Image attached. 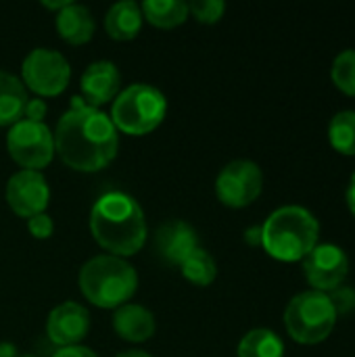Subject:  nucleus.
Here are the masks:
<instances>
[{
    "instance_id": "6ab92c4d",
    "label": "nucleus",
    "mask_w": 355,
    "mask_h": 357,
    "mask_svg": "<svg viewBox=\"0 0 355 357\" xmlns=\"http://www.w3.org/2000/svg\"><path fill=\"white\" fill-rule=\"evenodd\" d=\"M142 17L155 27H176L186 21L188 17V4L182 0H146L140 6Z\"/></svg>"
},
{
    "instance_id": "9b49d317",
    "label": "nucleus",
    "mask_w": 355,
    "mask_h": 357,
    "mask_svg": "<svg viewBox=\"0 0 355 357\" xmlns=\"http://www.w3.org/2000/svg\"><path fill=\"white\" fill-rule=\"evenodd\" d=\"M50 190L46 184V178L40 172L21 169L10 176L6 184V201L10 209L21 218H33L38 213H44L48 207Z\"/></svg>"
},
{
    "instance_id": "c85d7f7f",
    "label": "nucleus",
    "mask_w": 355,
    "mask_h": 357,
    "mask_svg": "<svg viewBox=\"0 0 355 357\" xmlns=\"http://www.w3.org/2000/svg\"><path fill=\"white\" fill-rule=\"evenodd\" d=\"M245 241L253 247L262 245V226H253L245 232Z\"/></svg>"
},
{
    "instance_id": "a211bd4d",
    "label": "nucleus",
    "mask_w": 355,
    "mask_h": 357,
    "mask_svg": "<svg viewBox=\"0 0 355 357\" xmlns=\"http://www.w3.org/2000/svg\"><path fill=\"white\" fill-rule=\"evenodd\" d=\"M27 105V92L19 77L0 71V126L17 123Z\"/></svg>"
},
{
    "instance_id": "f257e3e1",
    "label": "nucleus",
    "mask_w": 355,
    "mask_h": 357,
    "mask_svg": "<svg viewBox=\"0 0 355 357\" xmlns=\"http://www.w3.org/2000/svg\"><path fill=\"white\" fill-rule=\"evenodd\" d=\"M117 149L119 138L111 117L75 96L54 132V151L61 159L77 172H98L115 159Z\"/></svg>"
},
{
    "instance_id": "b1692460",
    "label": "nucleus",
    "mask_w": 355,
    "mask_h": 357,
    "mask_svg": "<svg viewBox=\"0 0 355 357\" xmlns=\"http://www.w3.org/2000/svg\"><path fill=\"white\" fill-rule=\"evenodd\" d=\"M226 10V4L222 0H197L188 4V13L195 15L197 21L201 23H216L222 19Z\"/></svg>"
},
{
    "instance_id": "ddd939ff",
    "label": "nucleus",
    "mask_w": 355,
    "mask_h": 357,
    "mask_svg": "<svg viewBox=\"0 0 355 357\" xmlns=\"http://www.w3.org/2000/svg\"><path fill=\"white\" fill-rule=\"evenodd\" d=\"M119 84H121L119 69L111 61H96V63L88 65V69L82 73V82H80L84 102L88 107L98 109L100 105H105L117 96Z\"/></svg>"
},
{
    "instance_id": "9d476101",
    "label": "nucleus",
    "mask_w": 355,
    "mask_h": 357,
    "mask_svg": "<svg viewBox=\"0 0 355 357\" xmlns=\"http://www.w3.org/2000/svg\"><path fill=\"white\" fill-rule=\"evenodd\" d=\"M349 270V259L345 251L337 245H316L303 257V272L310 284L324 293L341 287Z\"/></svg>"
},
{
    "instance_id": "a878e982",
    "label": "nucleus",
    "mask_w": 355,
    "mask_h": 357,
    "mask_svg": "<svg viewBox=\"0 0 355 357\" xmlns=\"http://www.w3.org/2000/svg\"><path fill=\"white\" fill-rule=\"evenodd\" d=\"M27 228H29L33 238H48L54 230V224L46 213H38V215L27 220Z\"/></svg>"
},
{
    "instance_id": "473e14b6",
    "label": "nucleus",
    "mask_w": 355,
    "mask_h": 357,
    "mask_svg": "<svg viewBox=\"0 0 355 357\" xmlns=\"http://www.w3.org/2000/svg\"><path fill=\"white\" fill-rule=\"evenodd\" d=\"M21 357H33V356H21Z\"/></svg>"
},
{
    "instance_id": "6e6552de",
    "label": "nucleus",
    "mask_w": 355,
    "mask_h": 357,
    "mask_svg": "<svg viewBox=\"0 0 355 357\" xmlns=\"http://www.w3.org/2000/svg\"><path fill=\"white\" fill-rule=\"evenodd\" d=\"M23 84L40 96H56L61 94L71 77V67L67 59L50 48L31 50L21 67Z\"/></svg>"
},
{
    "instance_id": "2f4dec72",
    "label": "nucleus",
    "mask_w": 355,
    "mask_h": 357,
    "mask_svg": "<svg viewBox=\"0 0 355 357\" xmlns=\"http://www.w3.org/2000/svg\"><path fill=\"white\" fill-rule=\"evenodd\" d=\"M117 357H151L146 351H136V349H132V351H123V354H119Z\"/></svg>"
},
{
    "instance_id": "412c9836",
    "label": "nucleus",
    "mask_w": 355,
    "mask_h": 357,
    "mask_svg": "<svg viewBox=\"0 0 355 357\" xmlns=\"http://www.w3.org/2000/svg\"><path fill=\"white\" fill-rule=\"evenodd\" d=\"M180 272H182V276L188 282H192L197 287H209L216 280V276H218V268H216L213 257L205 249H201V247H197L180 264Z\"/></svg>"
},
{
    "instance_id": "20e7f679",
    "label": "nucleus",
    "mask_w": 355,
    "mask_h": 357,
    "mask_svg": "<svg viewBox=\"0 0 355 357\" xmlns=\"http://www.w3.org/2000/svg\"><path fill=\"white\" fill-rule=\"evenodd\" d=\"M138 289L136 270L121 257L98 255L82 266L80 291L82 295L105 310L121 307Z\"/></svg>"
},
{
    "instance_id": "7ed1b4c3",
    "label": "nucleus",
    "mask_w": 355,
    "mask_h": 357,
    "mask_svg": "<svg viewBox=\"0 0 355 357\" xmlns=\"http://www.w3.org/2000/svg\"><path fill=\"white\" fill-rule=\"evenodd\" d=\"M318 220L303 207L276 209L262 226L264 249L280 261H299L318 245Z\"/></svg>"
},
{
    "instance_id": "7c9ffc66",
    "label": "nucleus",
    "mask_w": 355,
    "mask_h": 357,
    "mask_svg": "<svg viewBox=\"0 0 355 357\" xmlns=\"http://www.w3.org/2000/svg\"><path fill=\"white\" fill-rule=\"evenodd\" d=\"M0 357H17L15 356V347L13 345H0Z\"/></svg>"
},
{
    "instance_id": "4468645a",
    "label": "nucleus",
    "mask_w": 355,
    "mask_h": 357,
    "mask_svg": "<svg viewBox=\"0 0 355 357\" xmlns=\"http://www.w3.org/2000/svg\"><path fill=\"white\" fill-rule=\"evenodd\" d=\"M155 247L163 261L180 266L199 247V238L190 224L182 220H172L157 230Z\"/></svg>"
},
{
    "instance_id": "1a4fd4ad",
    "label": "nucleus",
    "mask_w": 355,
    "mask_h": 357,
    "mask_svg": "<svg viewBox=\"0 0 355 357\" xmlns=\"http://www.w3.org/2000/svg\"><path fill=\"white\" fill-rule=\"evenodd\" d=\"M264 188V174L257 163L247 159L230 161L216 180L218 199L234 209L251 205Z\"/></svg>"
},
{
    "instance_id": "5701e85b",
    "label": "nucleus",
    "mask_w": 355,
    "mask_h": 357,
    "mask_svg": "<svg viewBox=\"0 0 355 357\" xmlns=\"http://www.w3.org/2000/svg\"><path fill=\"white\" fill-rule=\"evenodd\" d=\"M333 82L341 92L355 96V50H345L335 59Z\"/></svg>"
},
{
    "instance_id": "f03ea898",
    "label": "nucleus",
    "mask_w": 355,
    "mask_h": 357,
    "mask_svg": "<svg viewBox=\"0 0 355 357\" xmlns=\"http://www.w3.org/2000/svg\"><path fill=\"white\" fill-rule=\"evenodd\" d=\"M90 230L96 243L115 257L136 255L146 243L142 207L126 192H107L94 203Z\"/></svg>"
},
{
    "instance_id": "2eb2a0df",
    "label": "nucleus",
    "mask_w": 355,
    "mask_h": 357,
    "mask_svg": "<svg viewBox=\"0 0 355 357\" xmlns=\"http://www.w3.org/2000/svg\"><path fill=\"white\" fill-rule=\"evenodd\" d=\"M113 328L121 339L130 343H142L155 335V316L142 305L126 303L117 307L113 316Z\"/></svg>"
},
{
    "instance_id": "dca6fc26",
    "label": "nucleus",
    "mask_w": 355,
    "mask_h": 357,
    "mask_svg": "<svg viewBox=\"0 0 355 357\" xmlns=\"http://www.w3.org/2000/svg\"><path fill=\"white\" fill-rule=\"evenodd\" d=\"M56 29L61 33V38L73 46L86 44L92 40L96 23L94 17L90 13V8H86L84 4H67L63 10H59L56 15Z\"/></svg>"
},
{
    "instance_id": "cd10ccee",
    "label": "nucleus",
    "mask_w": 355,
    "mask_h": 357,
    "mask_svg": "<svg viewBox=\"0 0 355 357\" xmlns=\"http://www.w3.org/2000/svg\"><path fill=\"white\" fill-rule=\"evenodd\" d=\"M52 357H96V354L88 347L73 345V347H61Z\"/></svg>"
},
{
    "instance_id": "423d86ee",
    "label": "nucleus",
    "mask_w": 355,
    "mask_h": 357,
    "mask_svg": "<svg viewBox=\"0 0 355 357\" xmlns=\"http://www.w3.org/2000/svg\"><path fill=\"white\" fill-rule=\"evenodd\" d=\"M337 322V312L331 297L320 291H305L291 299L285 312V326L289 335L303 345L324 341Z\"/></svg>"
},
{
    "instance_id": "393cba45",
    "label": "nucleus",
    "mask_w": 355,
    "mask_h": 357,
    "mask_svg": "<svg viewBox=\"0 0 355 357\" xmlns=\"http://www.w3.org/2000/svg\"><path fill=\"white\" fill-rule=\"evenodd\" d=\"M331 303H333L337 316L352 312L355 307V291L347 289V287L345 289H335V293L331 295Z\"/></svg>"
},
{
    "instance_id": "0eeeda50",
    "label": "nucleus",
    "mask_w": 355,
    "mask_h": 357,
    "mask_svg": "<svg viewBox=\"0 0 355 357\" xmlns=\"http://www.w3.org/2000/svg\"><path fill=\"white\" fill-rule=\"evenodd\" d=\"M6 146H8L10 157L21 167L40 172L52 161L54 136L44 123L19 119L6 136Z\"/></svg>"
},
{
    "instance_id": "4be33fe9",
    "label": "nucleus",
    "mask_w": 355,
    "mask_h": 357,
    "mask_svg": "<svg viewBox=\"0 0 355 357\" xmlns=\"http://www.w3.org/2000/svg\"><path fill=\"white\" fill-rule=\"evenodd\" d=\"M328 138L341 155H355V111H341L333 117Z\"/></svg>"
},
{
    "instance_id": "c756f323",
    "label": "nucleus",
    "mask_w": 355,
    "mask_h": 357,
    "mask_svg": "<svg viewBox=\"0 0 355 357\" xmlns=\"http://www.w3.org/2000/svg\"><path fill=\"white\" fill-rule=\"evenodd\" d=\"M347 205H349L352 213L355 215V174L352 176V180H349V186H347Z\"/></svg>"
},
{
    "instance_id": "f8f14e48",
    "label": "nucleus",
    "mask_w": 355,
    "mask_h": 357,
    "mask_svg": "<svg viewBox=\"0 0 355 357\" xmlns=\"http://www.w3.org/2000/svg\"><path fill=\"white\" fill-rule=\"evenodd\" d=\"M90 328V314L84 305L65 301L48 314L46 335L59 347L77 345Z\"/></svg>"
},
{
    "instance_id": "aec40b11",
    "label": "nucleus",
    "mask_w": 355,
    "mask_h": 357,
    "mask_svg": "<svg viewBox=\"0 0 355 357\" xmlns=\"http://www.w3.org/2000/svg\"><path fill=\"white\" fill-rule=\"evenodd\" d=\"M236 354L239 357H282L285 345L276 333L268 328H255L241 339Z\"/></svg>"
},
{
    "instance_id": "f3484780",
    "label": "nucleus",
    "mask_w": 355,
    "mask_h": 357,
    "mask_svg": "<svg viewBox=\"0 0 355 357\" xmlns=\"http://www.w3.org/2000/svg\"><path fill=\"white\" fill-rule=\"evenodd\" d=\"M140 27H142V10L132 0L113 4L105 17V29L113 40H134Z\"/></svg>"
},
{
    "instance_id": "39448f33",
    "label": "nucleus",
    "mask_w": 355,
    "mask_h": 357,
    "mask_svg": "<svg viewBox=\"0 0 355 357\" xmlns=\"http://www.w3.org/2000/svg\"><path fill=\"white\" fill-rule=\"evenodd\" d=\"M165 111L167 100L161 90L149 84H132L115 96L111 121L123 134L144 136L163 121Z\"/></svg>"
},
{
    "instance_id": "bb28decb",
    "label": "nucleus",
    "mask_w": 355,
    "mask_h": 357,
    "mask_svg": "<svg viewBox=\"0 0 355 357\" xmlns=\"http://www.w3.org/2000/svg\"><path fill=\"white\" fill-rule=\"evenodd\" d=\"M23 115H25L27 121H38V123H42L44 115H46V102H44L42 98H27V105H25Z\"/></svg>"
}]
</instances>
